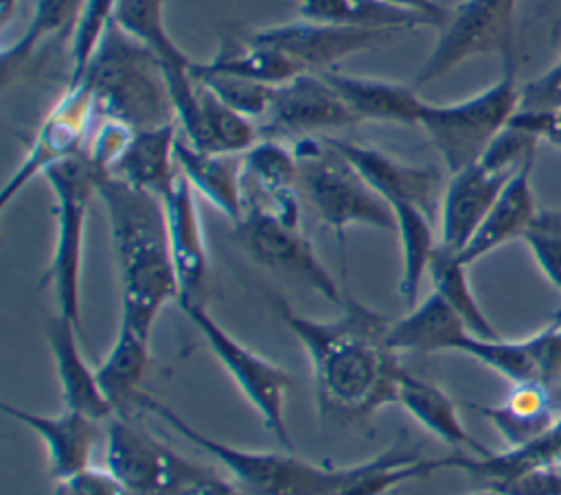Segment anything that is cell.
<instances>
[{
	"mask_svg": "<svg viewBox=\"0 0 561 495\" xmlns=\"http://www.w3.org/2000/svg\"><path fill=\"white\" fill-rule=\"evenodd\" d=\"M548 283L561 293V208H539L522 234Z\"/></svg>",
	"mask_w": 561,
	"mask_h": 495,
	"instance_id": "cell-40",
	"label": "cell"
},
{
	"mask_svg": "<svg viewBox=\"0 0 561 495\" xmlns=\"http://www.w3.org/2000/svg\"><path fill=\"white\" fill-rule=\"evenodd\" d=\"M386 2H390L394 7H401V9H408V11L423 13V15L432 18L438 24V28L445 24V20L449 15V9L438 4L436 0H386Z\"/></svg>",
	"mask_w": 561,
	"mask_h": 495,
	"instance_id": "cell-45",
	"label": "cell"
},
{
	"mask_svg": "<svg viewBox=\"0 0 561 495\" xmlns=\"http://www.w3.org/2000/svg\"><path fill=\"white\" fill-rule=\"evenodd\" d=\"M53 495H134L107 467L83 469L75 475L55 480Z\"/></svg>",
	"mask_w": 561,
	"mask_h": 495,
	"instance_id": "cell-42",
	"label": "cell"
},
{
	"mask_svg": "<svg viewBox=\"0 0 561 495\" xmlns=\"http://www.w3.org/2000/svg\"><path fill=\"white\" fill-rule=\"evenodd\" d=\"M0 410L39 436L53 480L75 475L90 467L92 449L101 436L99 421L66 407L59 414H37L2 403Z\"/></svg>",
	"mask_w": 561,
	"mask_h": 495,
	"instance_id": "cell-19",
	"label": "cell"
},
{
	"mask_svg": "<svg viewBox=\"0 0 561 495\" xmlns=\"http://www.w3.org/2000/svg\"><path fill=\"white\" fill-rule=\"evenodd\" d=\"M508 123L535 134L539 140H548L561 147V107L541 112L517 110Z\"/></svg>",
	"mask_w": 561,
	"mask_h": 495,
	"instance_id": "cell-44",
	"label": "cell"
},
{
	"mask_svg": "<svg viewBox=\"0 0 561 495\" xmlns=\"http://www.w3.org/2000/svg\"><path fill=\"white\" fill-rule=\"evenodd\" d=\"M114 22L158 55L173 99L186 94L195 85L193 59L182 53L167 31L164 0H118Z\"/></svg>",
	"mask_w": 561,
	"mask_h": 495,
	"instance_id": "cell-27",
	"label": "cell"
},
{
	"mask_svg": "<svg viewBox=\"0 0 561 495\" xmlns=\"http://www.w3.org/2000/svg\"><path fill=\"white\" fill-rule=\"evenodd\" d=\"M458 353L502 375L513 385L537 383V361H535V350L528 337L517 342V339H504V337L482 339L471 335L460 346Z\"/></svg>",
	"mask_w": 561,
	"mask_h": 495,
	"instance_id": "cell-37",
	"label": "cell"
},
{
	"mask_svg": "<svg viewBox=\"0 0 561 495\" xmlns=\"http://www.w3.org/2000/svg\"><path fill=\"white\" fill-rule=\"evenodd\" d=\"M234 230L256 263L302 280L333 304H344L335 278L300 228L285 223L259 204H245Z\"/></svg>",
	"mask_w": 561,
	"mask_h": 495,
	"instance_id": "cell-11",
	"label": "cell"
},
{
	"mask_svg": "<svg viewBox=\"0 0 561 495\" xmlns=\"http://www.w3.org/2000/svg\"><path fill=\"white\" fill-rule=\"evenodd\" d=\"M118 9V0H85L77 26L70 35V79L68 83H77L92 55L96 53L107 26L114 22Z\"/></svg>",
	"mask_w": 561,
	"mask_h": 495,
	"instance_id": "cell-39",
	"label": "cell"
},
{
	"mask_svg": "<svg viewBox=\"0 0 561 495\" xmlns=\"http://www.w3.org/2000/svg\"><path fill=\"white\" fill-rule=\"evenodd\" d=\"M272 302L307 353L322 414L364 421L397 403L403 366L388 346L390 318L353 298L335 320L305 318L278 296Z\"/></svg>",
	"mask_w": 561,
	"mask_h": 495,
	"instance_id": "cell-1",
	"label": "cell"
},
{
	"mask_svg": "<svg viewBox=\"0 0 561 495\" xmlns=\"http://www.w3.org/2000/svg\"><path fill=\"white\" fill-rule=\"evenodd\" d=\"M535 160H528L502 188L493 206L489 208L486 217L469 239V243L458 254L465 265H473L482 256L491 254L500 245L522 239L524 230L533 221L535 212L539 210L535 204V193L530 184Z\"/></svg>",
	"mask_w": 561,
	"mask_h": 495,
	"instance_id": "cell-25",
	"label": "cell"
},
{
	"mask_svg": "<svg viewBox=\"0 0 561 495\" xmlns=\"http://www.w3.org/2000/svg\"><path fill=\"white\" fill-rule=\"evenodd\" d=\"M94 112L134 131L175 125V105L162 61L112 22L83 77ZM79 79V81H81Z\"/></svg>",
	"mask_w": 561,
	"mask_h": 495,
	"instance_id": "cell-4",
	"label": "cell"
},
{
	"mask_svg": "<svg viewBox=\"0 0 561 495\" xmlns=\"http://www.w3.org/2000/svg\"><path fill=\"white\" fill-rule=\"evenodd\" d=\"M202 68L213 72H226L267 85H280L298 74L300 66L291 61L283 50L261 42L254 33L245 37H224L215 57L199 61Z\"/></svg>",
	"mask_w": 561,
	"mask_h": 495,
	"instance_id": "cell-31",
	"label": "cell"
},
{
	"mask_svg": "<svg viewBox=\"0 0 561 495\" xmlns=\"http://www.w3.org/2000/svg\"><path fill=\"white\" fill-rule=\"evenodd\" d=\"M121 285V324L149 337L158 313L178 302L162 199L107 173H96Z\"/></svg>",
	"mask_w": 561,
	"mask_h": 495,
	"instance_id": "cell-3",
	"label": "cell"
},
{
	"mask_svg": "<svg viewBox=\"0 0 561 495\" xmlns=\"http://www.w3.org/2000/svg\"><path fill=\"white\" fill-rule=\"evenodd\" d=\"M480 416H484L508 447H517L535 440L548 431L561 414L552 407L550 399L537 383L513 385L511 396L502 405H471Z\"/></svg>",
	"mask_w": 561,
	"mask_h": 495,
	"instance_id": "cell-32",
	"label": "cell"
},
{
	"mask_svg": "<svg viewBox=\"0 0 561 495\" xmlns=\"http://www.w3.org/2000/svg\"><path fill=\"white\" fill-rule=\"evenodd\" d=\"M197 116H199V129L195 138L188 142L210 153L241 156L261 136L256 120L228 107L199 81H197Z\"/></svg>",
	"mask_w": 561,
	"mask_h": 495,
	"instance_id": "cell-34",
	"label": "cell"
},
{
	"mask_svg": "<svg viewBox=\"0 0 561 495\" xmlns=\"http://www.w3.org/2000/svg\"><path fill=\"white\" fill-rule=\"evenodd\" d=\"M252 33L261 42L283 50L291 61L300 66L302 72L331 70L337 61L364 50L379 48L392 42L397 35H401L394 31H366V28L322 24L305 18L296 22L256 28Z\"/></svg>",
	"mask_w": 561,
	"mask_h": 495,
	"instance_id": "cell-14",
	"label": "cell"
},
{
	"mask_svg": "<svg viewBox=\"0 0 561 495\" xmlns=\"http://www.w3.org/2000/svg\"><path fill=\"white\" fill-rule=\"evenodd\" d=\"M291 149L298 160V191L340 245H344V232L351 226L394 232L388 202L368 186L329 138H298Z\"/></svg>",
	"mask_w": 561,
	"mask_h": 495,
	"instance_id": "cell-5",
	"label": "cell"
},
{
	"mask_svg": "<svg viewBox=\"0 0 561 495\" xmlns=\"http://www.w3.org/2000/svg\"><path fill=\"white\" fill-rule=\"evenodd\" d=\"M55 197V248L44 274L57 302V313L81 326V267L90 202L96 195V171L88 158L75 156L53 164L42 175Z\"/></svg>",
	"mask_w": 561,
	"mask_h": 495,
	"instance_id": "cell-7",
	"label": "cell"
},
{
	"mask_svg": "<svg viewBox=\"0 0 561 495\" xmlns=\"http://www.w3.org/2000/svg\"><path fill=\"white\" fill-rule=\"evenodd\" d=\"M394 215V234L401 250V276L397 291L405 307L419 302L421 280L427 274L432 254L438 245L434 237V219L412 204H390Z\"/></svg>",
	"mask_w": 561,
	"mask_h": 495,
	"instance_id": "cell-33",
	"label": "cell"
},
{
	"mask_svg": "<svg viewBox=\"0 0 561 495\" xmlns=\"http://www.w3.org/2000/svg\"><path fill=\"white\" fill-rule=\"evenodd\" d=\"M138 407L215 458L232 477L230 482L245 495H383L401 482L432 473L430 460L410 449H390L353 467H327L291 453L252 451L219 442L147 392H142Z\"/></svg>",
	"mask_w": 561,
	"mask_h": 495,
	"instance_id": "cell-2",
	"label": "cell"
},
{
	"mask_svg": "<svg viewBox=\"0 0 561 495\" xmlns=\"http://www.w3.org/2000/svg\"><path fill=\"white\" fill-rule=\"evenodd\" d=\"M15 4H18V0H0V18H2V24L9 22V18H11Z\"/></svg>",
	"mask_w": 561,
	"mask_h": 495,
	"instance_id": "cell-46",
	"label": "cell"
},
{
	"mask_svg": "<svg viewBox=\"0 0 561 495\" xmlns=\"http://www.w3.org/2000/svg\"><path fill=\"white\" fill-rule=\"evenodd\" d=\"M175 125L134 131L127 147L110 166L107 175L162 197L180 175L175 162Z\"/></svg>",
	"mask_w": 561,
	"mask_h": 495,
	"instance_id": "cell-26",
	"label": "cell"
},
{
	"mask_svg": "<svg viewBox=\"0 0 561 495\" xmlns=\"http://www.w3.org/2000/svg\"><path fill=\"white\" fill-rule=\"evenodd\" d=\"M561 467V418L541 436L530 442L508 447L502 453L486 456H447L443 458L445 469H458L471 475L486 491L500 493L504 486L517 477L533 473L537 469H559Z\"/></svg>",
	"mask_w": 561,
	"mask_h": 495,
	"instance_id": "cell-21",
	"label": "cell"
},
{
	"mask_svg": "<svg viewBox=\"0 0 561 495\" xmlns=\"http://www.w3.org/2000/svg\"><path fill=\"white\" fill-rule=\"evenodd\" d=\"M502 61V77L478 94L456 103H423L419 127L427 134L449 175L478 162L519 107L515 55Z\"/></svg>",
	"mask_w": 561,
	"mask_h": 495,
	"instance_id": "cell-6",
	"label": "cell"
},
{
	"mask_svg": "<svg viewBox=\"0 0 561 495\" xmlns=\"http://www.w3.org/2000/svg\"><path fill=\"white\" fill-rule=\"evenodd\" d=\"M46 342L55 361L61 401L66 410L85 414L99 423L110 421L114 416V410L105 394L101 392V385L96 381V370H92L77 344L79 329L61 318L59 313L46 318L44 322Z\"/></svg>",
	"mask_w": 561,
	"mask_h": 495,
	"instance_id": "cell-20",
	"label": "cell"
},
{
	"mask_svg": "<svg viewBox=\"0 0 561 495\" xmlns=\"http://www.w3.org/2000/svg\"><path fill=\"white\" fill-rule=\"evenodd\" d=\"M149 368V337L118 324V333L110 353L96 368L101 392L110 401L114 416H131L138 407L142 390L140 383Z\"/></svg>",
	"mask_w": 561,
	"mask_h": 495,
	"instance_id": "cell-29",
	"label": "cell"
},
{
	"mask_svg": "<svg viewBox=\"0 0 561 495\" xmlns=\"http://www.w3.org/2000/svg\"><path fill=\"white\" fill-rule=\"evenodd\" d=\"M513 175L493 171L480 160L451 173L438 210V245L460 254Z\"/></svg>",
	"mask_w": 561,
	"mask_h": 495,
	"instance_id": "cell-17",
	"label": "cell"
},
{
	"mask_svg": "<svg viewBox=\"0 0 561 495\" xmlns=\"http://www.w3.org/2000/svg\"><path fill=\"white\" fill-rule=\"evenodd\" d=\"M561 107V57L539 77L519 88V107L524 112H541Z\"/></svg>",
	"mask_w": 561,
	"mask_h": 495,
	"instance_id": "cell-43",
	"label": "cell"
},
{
	"mask_svg": "<svg viewBox=\"0 0 561 495\" xmlns=\"http://www.w3.org/2000/svg\"><path fill=\"white\" fill-rule=\"evenodd\" d=\"M331 145L357 169L368 186L390 204H412L438 217L443 199V175L432 164H410L377 147L346 138H329Z\"/></svg>",
	"mask_w": 561,
	"mask_h": 495,
	"instance_id": "cell-15",
	"label": "cell"
},
{
	"mask_svg": "<svg viewBox=\"0 0 561 495\" xmlns=\"http://www.w3.org/2000/svg\"><path fill=\"white\" fill-rule=\"evenodd\" d=\"M160 199L164 208L171 263L178 278V304L180 309L188 304H204L210 267L195 191L180 173Z\"/></svg>",
	"mask_w": 561,
	"mask_h": 495,
	"instance_id": "cell-16",
	"label": "cell"
},
{
	"mask_svg": "<svg viewBox=\"0 0 561 495\" xmlns=\"http://www.w3.org/2000/svg\"><path fill=\"white\" fill-rule=\"evenodd\" d=\"M550 44H561V9H559L557 20L550 26Z\"/></svg>",
	"mask_w": 561,
	"mask_h": 495,
	"instance_id": "cell-47",
	"label": "cell"
},
{
	"mask_svg": "<svg viewBox=\"0 0 561 495\" xmlns=\"http://www.w3.org/2000/svg\"><path fill=\"white\" fill-rule=\"evenodd\" d=\"M298 13L311 22L366 31L408 33L423 26L438 28L432 18L394 7L386 0H298Z\"/></svg>",
	"mask_w": 561,
	"mask_h": 495,
	"instance_id": "cell-30",
	"label": "cell"
},
{
	"mask_svg": "<svg viewBox=\"0 0 561 495\" xmlns=\"http://www.w3.org/2000/svg\"><path fill=\"white\" fill-rule=\"evenodd\" d=\"M182 311L199 331L206 346L234 381L243 399L256 410L263 427L283 449L289 451L291 440L285 425V396L291 385L289 372L234 339L204 304H188L182 307Z\"/></svg>",
	"mask_w": 561,
	"mask_h": 495,
	"instance_id": "cell-9",
	"label": "cell"
},
{
	"mask_svg": "<svg viewBox=\"0 0 561 495\" xmlns=\"http://www.w3.org/2000/svg\"><path fill=\"white\" fill-rule=\"evenodd\" d=\"M94 114L90 85L83 79L68 83L55 105L42 118L24 160L4 182L0 193V210H4L35 175H44V171L53 164L83 153L90 118Z\"/></svg>",
	"mask_w": 561,
	"mask_h": 495,
	"instance_id": "cell-12",
	"label": "cell"
},
{
	"mask_svg": "<svg viewBox=\"0 0 561 495\" xmlns=\"http://www.w3.org/2000/svg\"><path fill=\"white\" fill-rule=\"evenodd\" d=\"M243 160V188L252 186L256 197L245 204H259L289 226L300 228L298 204V160L291 147L276 138H259Z\"/></svg>",
	"mask_w": 561,
	"mask_h": 495,
	"instance_id": "cell-18",
	"label": "cell"
},
{
	"mask_svg": "<svg viewBox=\"0 0 561 495\" xmlns=\"http://www.w3.org/2000/svg\"><path fill=\"white\" fill-rule=\"evenodd\" d=\"M517 0H462L438 28L430 55L423 59L414 88L447 74L462 61L480 55H513Z\"/></svg>",
	"mask_w": 561,
	"mask_h": 495,
	"instance_id": "cell-10",
	"label": "cell"
},
{
	"mask_svg": "<svg viewBox=\"0 0 561 495\" xmlns=\"http://www.w3.org/2000/svg\"><path fill=\"white\" fill-rule=\"evenodd\" d=\"M131 136H134V129H129L127 125L103 118L101 127L94 131L90 147L88 151H83V156L88 158V162L96 173H107L110 166L121 156V151L127 147Z\"/></svg>",
	"mask_w": 561,
	"mask_h": 495,
	"instance_id": "cell-41",
	"label": "cell"
},
{
	"mask_svg": "<svg viewBox=\"0 0 561 495\" xmlns=\"http://www.w3.org/2000/svg\"><path fill=\"white\" fill-rule=\"evenodd\" d=\"M467 267L469 265H465L456 252L443 245H436L427 267L432 291H436L456 311V315L465 322L469 333H473L476 337H482V339L502 337L484 315L482 307L478 304L467 278Z\"/></svg>",
	"mask_w": 561,
	"mask_h": 495,
	"instance_id": "cell-36",
	"label": "cell"
},
{
	"mask_svg": "<svg viewBox=\"0 0 561 495\" xmlns=\"http://www.w3.org/2000/svg\"><path fill=\"white\" fill-rule=\"evenodd\" d=\"M193 74L204 88H208L228 107L237 110L239 114H243L256 123L265 116V112L272 103V96H274V88H276V85H267L261 81L206 70V68H202L199 61H193Z\"/></svg>",
	"mask_w": 561,
	"mask_h": 495,
	"instance_id": "cell-38",
	"label": "cell"
},
{
	"mask_svg": "<svg viewBox=\"0 0 561 495\" xmlns=\"http://www.w3.org/2000/svg\"><path fill=\"white\" fill-rule=\"evenodd\" d=\"M83 2L85 0H35L31 20L24 26L22 35L2 50L0 66L4 85H9L18 77V72L24 68V64L44 39L68 33L72 35Z\"/></svg>",
	"mask_w": 561,
	"mask_h": 495,
	"instance_id": "cell-35",
	"label": "cell"
},
{
	"mask_svg": "<svg viewBox=\"0 0 561 495\" xmlns=\"http://www.w3.org/2000/svg\"><path fill=\"white\" fill-rule=\"evenodd\" d=\"M473 495H500V493H495V491H486V488H482L480 493H473Z\"/></svg>",
	"mask_w": 561,
	"mask_h": 495,
	"instance_id": "cell-48",
	"label": "cell"
},
{
	"mask_svg": "<svg viewBox=\"0 0 561 495\" xmlns=\"http://www.w3.org/2000/svg\"><path fill=\"white\" fill-rule=\"evenodd\" d=\"M456 311L436 293H427L403 318L392 320L388 329V346L399 353H458L471 337Z\"/></svg>",
	"mask_w": 561,
	"mask_h": 495,
	"instance_id": "cell-23",
	"label": "cell"
},
{
	"mask_svg": "<svg viewBox=\"0 0 561 495\" xmlns=\"http://www.w3.org/2000/svg\"><path fill=\"white\" fill-rule=\"evenodd\" d=\"M178 171L186 182L204 195L219 212L232 223L243 217L245 191H243V160L230 153H210L193 147L184 136L175 140Z\"/></svg>",
	"mask_w": 561,
	"mask_h": 495,
	"instance_id": "cell-22",
	"label": "cell"
},
{
	"mask_svg": "<svg viewBox=\"0 0 561 495\" xmlns=\"http://www.w3.org/2000/svg\"><path fill=\"white\" fill-rule=\"evenodd\" d=\"M105 467L134 495H197L217 475L158 440L134 416L107 421Z\"/></svg>",
	"mask_w": 561,
	"mask_h": 495,
	"instance_id": "cell-8",
	"label": "cell"
},
{
	"mask_svg": "<svg viewBox=\"0 0 561 495\" xmlns=\"http://www.w3.org/2000/svg\"><path fill=\"white\" fill-rule=\"evenodd\" d=\"M357 116L318 72H302L274 88L272 103L259 120L261 138H307L327 129L353 127Z\"/></svg>",
	"mask_w": 561,
	"mask_h": 495,
	"instance_id": "cell-13",
	"label": "cell"
},
{
	"mask_svg": "<svg viewBox=\"0 0 561 495\" xmlns=\"http://www.w3.org/2000/svg\"><path fill=\"white\" fill-rule=\"evenodd\" d=\"M318 74L329 81V85L342 96L357 120L419 125L425 99L419 96L414 85L346 74L333 68Z\"/></svg>",
	"mask_w": 561,
	"mask_h": 495,
	"instance_id": "cell-24",
	"label": "cell"
},
{
	"mask_svg": "<svg viewBox=\"0 0 561 495\" xmlns=\"http://www.w3.org/2000/svg\"><path fill=\"white\" fill-rule=\"evenodd\" d=\"M397 405H401L425 431L445 445L467 449L471 456H486L482 442H478L460 421L456 403L438 385L410 375L405 368L397 385Z\"/></svg>",
	"mask_w": 561,
	"mask_h": 495,
	"instance_id": "cell-28",
	"label": "cell"
}]
</instances>
